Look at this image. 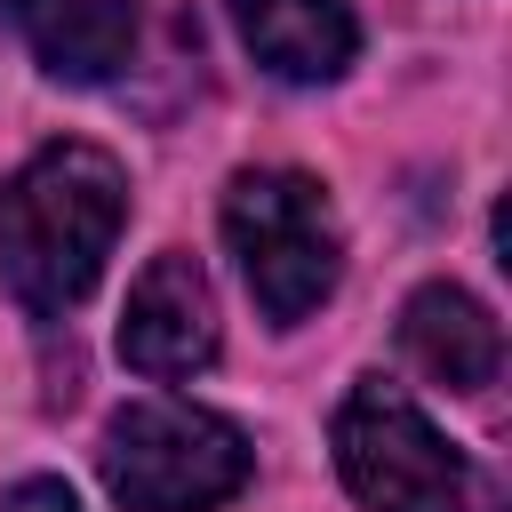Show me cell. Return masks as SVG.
Wrapping results in <instances>:
<instances>
[{
	"mask_svg": "<svg viewBox=\"0 0 512 512\" xmlns=\"http://www.w3.org/2000/svg\"><path fill=\"white\" fill-rule=\"evenodd\" d=\"M128 224V176L96 144H40L0 184V288L32 320H64L96 280Z\"/></svg>",
	"mask_w": 512,
	"mask_h": 512,
	"instance_id": "cell-1",
	"label": "cell"
},
{
	"mask_svg": "<svg viewBox=\"0 0 512 512\" xmlns=\"http://www.w3.org/2000/svg\"><path fill=\"white\" fill-rule=\"evenodd\" d=\"M336 472L360 496V512H504L496 472L472 464L400 384L360 376L328 424Z\"/></svg>",
	"mask_w": 512,
	"mask_h": 512,
	"instance_id": "cell-2",
	"label": "cell"
},
{
	"mask_svg": "<svg viewBox=\"0 0 512 512\" xmlns=\"http://www.w3.org/2000/svg\"><path fill=\"white\" fill-rule=\"evenodd\" d=\"M224 248L272 328L312 320L344 272V224L304 168H240L224 184Z\"/></svg>",
	"mask_w": 512,
	"mask_h": 512,
	"instance_id": "cell-3",
	"label": "cell"
},
{
	"mask_svg": "<svg viewBox=\"0 0 512 512\" xmlns=\"http://www.w3.org/2000/svg\"><path fill=\"white\" fill-rule=\"evenodd\" d=\"M104 496L120 512H216L248 488L256 448L232 416L192 400H136L96 440Z\"/></svg>",
	"mask_w": 512,
	"mask_h": 512,
	"instance_id": "cell-4",
	"label": "cell"
},
{
	"mask_svg": "<svg viewBox=\"0 0 512 512\" xmlns=\"http://www.w3.org/2000/svg\"><path fill=\"white\" fill-rule=\"evenodd\" d=\"M120 360L152 384H184L216 360V296L184 248H160L136 272L128 312H120Z\"/></svg>",
	"mask_w": 512,
	"mask_h": 512,
	"instance_id": "cell-5",
	"label": "cell"
},
{
	"mask_svg": "<svg viewBox=\"0 0 512 512\" xmlns=\"http://www.w3.org/2000/svg\"><path fill=\"white\" fill-rule=\"evenodd\" d=\"M224 16L240 48L288 88H328L360 56V16L344 0H224Z\"/></svg>",
	"mask_w": 512,
	"mask_h": 512,
	"instance_id": "cell-6",
	"label": "cell"
},
{
	"mask_svg": "<svg viewBox=\"0 0 512 512\" xmlns=\"http://www.w3.org/2000/svg\"><path fill=\"white\" fill-rule=\"evenodd\" d=\"M400 352L448 384V392H488L504 376V328L488 320V304L456 280H424L408 304H400Z\"/></svg>",
	"mask_w": 512,
	"mask_h": 512,
	"instance_id": "cell-7",
	"label": "cell"
},
{
	"mask_svg": "<svg viewBox=\"0 0 512 512\" xmlns=\"http://www.w3.org/2000/svg\"><path fill=\"white\" fill-rule=\"evenodd\" d=\"M16 24H24L32 56H40L56 80L96 88V80H112V72L136 56L144 0H16Z\"/></svg>",
	"mask_w": 512,
	"mask_h": 512,
	"instance_id": "cell-8",
	"label": "cell"
},
{
	"mask_svg": "<svg viewBox=\"0 0 512 512\" xmlns=\"http://www.w3.org/2000/svg\"><path fill=\"white\" fill-rule=\"evenodd\" d=\"M0 512H80V496H72L56 472H32V480L0 488Z\"/></svg>",
	"mask_w": 512,
	"mask_h": 512,
	"instance_id": "cell-9",
	"label": "cell"
}]
</instances>
